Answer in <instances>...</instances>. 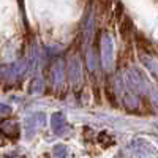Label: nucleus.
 I'll list each match as a JSON object with an SVG mask.
<instances>
[{
  "mask_svg": "<svg viewBox=\"0 0 158 158\" xmlns=\"http://www.w3.org/2000/svg\"><path fill=\"white\" fill-rule=\"evenodd\" d=\"M101 60L104 68H109L112 63V40L109 35H103L101 38Z\"/></svg>",
  "mask_w": 158,
  "mask_h": 158,
  "instance_id": "obj_1",
  "label": "nucleus"
},
{
  "mask_svg": "<svg viewBox=\"0 0 158 158\" xmlns=\"http://www.w3.org/2000/svg\"><path fill=\"white\" fill-rule=\"evenodd\" d=\"M0 133L5 135V136H11V138H16L19 135V127L15 122H8L3 120L0 122Z\"/></svg>",
  "mask_w": 158,
  "mask_h": 158,
  "instance_id": "obj_2",
  "label": "nucleus"
},
{
  "mask_svg": "<svg viewBox=\"0 0 158 158\" xmlns=\"http://www.w3.org/2000/svg\"><path fill=\"white\" fill-rule=\"evenodd\" d=\"M51 125H52V130H54V133L57 135H62L65 128H67V122H65V118L62 114H54L51 118Z\"/></svg>",
  "mask_w": 158,
  "mask_h": 158,
  "instance_id": "obj_3",
  "label": "nucleus"
},
{
  "mask_svg": "<svg viewBox=\"0 0 158 158\" xmlns=\"http://www.w3.org/2000/svg\"><path fill=\"white\" fill-rule=\"evenodd\" d=\"M36 118H38V114H35V115H30V117H27V118H25L24 128H25V133H27L29 136H30V135H33L35 131H36V128H38V125H36Z\"/></svg>",
  "mask_w": 158,
  "mask_h": 158,
  "instance_id": "obj_4",
  "label": "nucleus"
},
{
  "mask_svg": "<svg viewBox=\"0 0 158 158\" xmlns=\"http://www.w3.org/2000/svg\"><path fill=\"white\" fill-rule=\"evenodd\" d=\"M142 60H144V63L147 65V68L150 70V73H153L158 77V62L152 60V59H147V57H142Z\"/></svg>",
  "mask_w": 158,
  "mask_h": 158,
  "instance_id": "obj_5",
  "label": "nucleus"
},
{
  "mask_svg": "<svg viewBox=\"0 0 158 158\" xmlns=\"http://www.w3.org/2000/svg\"><path fill=\"white\" fill-rule=\"evenodd\" d=\"M11 109L8 108V106H5V104H0V112L2 114H5V112H10Z\"/></svg>",
  "mask_w": 158,
  "mask_h": 158,
  "instance_id": "obj_6",
  "label": "nucleus"
}]
</instances>
